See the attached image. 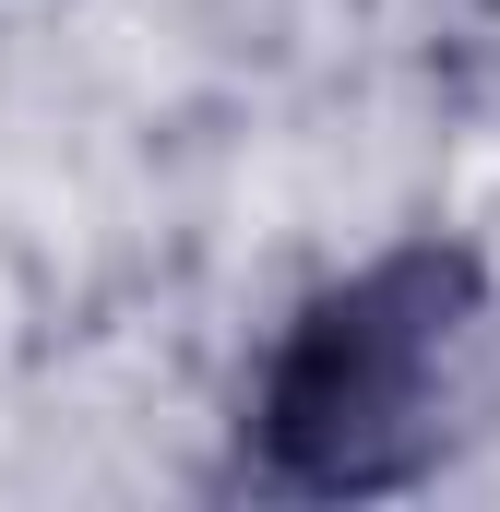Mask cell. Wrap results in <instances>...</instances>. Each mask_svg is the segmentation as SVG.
Here are the masks:
<instances>
[{"label":"cell","instance_id":"cell-1","mask_svg":"<svg viewBox=\"0 0 500 512\" xmlns=\"http://www.w3.org/2000/svg\"><path fill=\"white\" fill-rule=\"evenodd\" d=\"M489 346V251L405 227L322 274L239 382L227 465L262 501H393L429 489Z\"/></svg>","mask_w":500,"mask_h":512}]
</instances>
